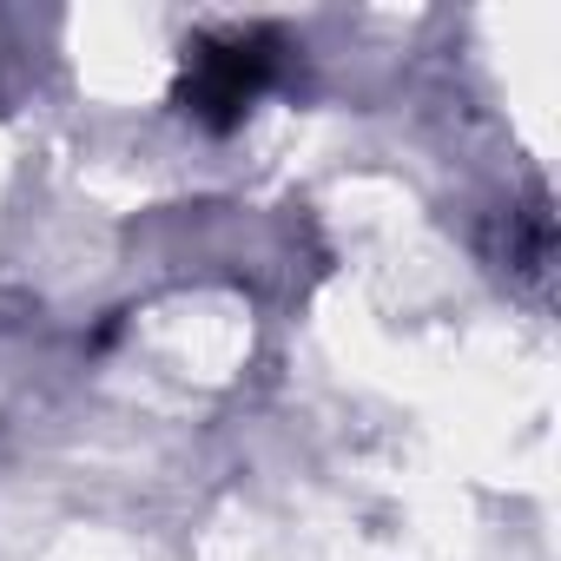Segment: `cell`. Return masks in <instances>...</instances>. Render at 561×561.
<instances>
[{"mask_svg":"<svg viewBox=\"0 0 561 561\" xmlns=\"http://www.w3.org/2000/svg\"><path fill=\"white\" fill-rule=\"evenodd\" d=\"M271 80V54L257 41H205L185 73V113L205 126H231Z\"/></svg>","mask_w":561,"mask_h":561,"instance_id":"obj_1","label":"cell"}]
</instances>
